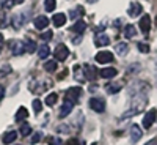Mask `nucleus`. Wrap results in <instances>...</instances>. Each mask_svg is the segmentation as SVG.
Wrapping results in <instances>:
<instances>
[{"label":"nucleus","mask_w":157,"mask_h":145,"mask_svg":"<svg viewBox=\"0 0 157 145\" xmlns=\"http://www.w3.org/2000/svg\"><path fill=\"white\" fill-rule=\"evenodd\" d=\"M155 117H157V111H155V109H149V111L146 112V115L143 117V128L149 129V128L154 125V122H155Z\"/></svg>","instance_id":"obj_1"},{"label":"nucleus","mask_w":157,"mask_h":145,"mask_svg":"<svg viewBox=\"0 0 157 145\" xmlns=\"http://www.w3.org/2000/svg\"><path fill=\"white\" fill-rule=\"evenodd\" d=\"M90 107L98 114H102L105 111V101L101 99V98H91L90 99Z\"/></svg>","instance_id":"obj_2"},{"label":"nucleus","mask_w":157,"mask_h":145,"mask_svg":"<svg viewBox=\"0 0 157 145\" xmlns=\"http://www.w3.org/2000/svg\"><path fill=\"white\" fill-rule=\"evenodd\" d=\"M146 101L148 99H143L141 103H138V104H135L134 107H130L129 111H126L124 114H123V118H127V117H134V115H137V114H140L141 111H143V107L146 106Z\"/></svg>","instance_id":"obj_3"},{"label":"nucleus","mask_w":157,"mask_h":145,"mask_svg":"<svg viewBox=\"0 0 157 145\" xmlns=\"http://www.w3.org/2000/svg\"><path fill=\"white\" fill-rule=\"evenodd\" d=\"M54 54H55V58H58L60 62H64V60L68 58V55H69V49L64 46V44H58Z\"/></svg>","instance_id":"obj_4"},{"label":"nucleus","mask_w":157,"mask_h":145,"mask_svg":"<svg viewBox=\"0 0 157 145\" xmlns=\"http://www.w3.org/2000/svg\"><path fill=\"white\" fill-rule=\"evenodd\" d=\"M96 62L98 63H110V62H113V54L109 50H101L96 54Z\"/></svg>","instance_id":"obj_5"},{"label":"nucleus","mask_w":157,"mask_h":145,"mask_svg":"<svg viewBox=\"0 0 157 145\" xmlns=\"http://www.w3.org/2000/svg\"><path fill=\"white\" fill-rule=\"evenodd\" d=\"M80 95H82V88H80V87H71V88L66 91V99L75 103L78 98H80Z\"/></svg>","instance_id":"obj_6"},{"label":"nucleus","mask_w":157,"mask_h":145,"mask_svg":"<svg viewBox=\"0 0 157 145\" xmlns=\"http://www.w3.org/2000/svg\"><path fill=\"white\" fill-rule=\"evenodd\" d=\"M72 107H74V103H72V101H69V99L64 101V103H63V106H61V109H60V112H58L60 118H64L66 115H69L71 111H72Z\"/></svg>","instance_id":"obj_7"},{"label":"nucleus","mask_w":157,"mask_h":145,"mask_svg":"<svg viewBox=\"0 0 157 145\" xmlns=\"http://www.w3.org/2000/svg\"><path fill=\"white\" fill-rule=\"evenodd\" d=\"M11 52L14 55H22L25 52V43H22V41H11Z\"/></svg>","instance_id":"obj_8"},{"label":"nucleus","mask_w":157,"mask_h":145,"mask_svg":"<svg viewBox=\"0 0 157 145\" xmlns=\"http://www.w3.org/2000/svg\"><path fill=\"white\" fill-rule=\"evenodd\" d=\"M94 41H96V46H99V47L109 46V43H110V36L105 35V33H98L96 38H94Z\"/></svg>","instance_id":"obj_9"},{"label":"nucleus","mask_w":157,"mask_h":145,"mask_svg":"<svg viewBox=\"0 0 157 145\" xmlns=\"http://www.w3.org/2000/svg\"><path fill=\"white\" fill-rule=\"evenodd\" d=\"M149 29H151V18L148 14H145L141 18V21H140V30L146 35L149 32Z\"/></svg>","instance_id":"obj_10"},{"label":"nucleus","mask_w":157,"mask_h":145,"mask_svg":"<svg viewBox=\"0 0 157 145\" xmlns=\"http://www.w3.org/2000/svg\"><path fill=\"white\" fill-rule=\"evenodd\" d=\"M141 128L138 125H132V128H130V139H132V142H138L141 139Z\"/></svg>","instance_id":"obj_11"},{"label":"nucleus","mask_w":157,"mask_h":145,"mask_svg":"<svg viewBox=\"0 0 157 145\" xmlns=\"http://www.w3.org/2000/svg\"><path fill=\"white\" fill-rule=\"evenodd\" d=\"M33 24H35V27H36L38 30H44L47 25H49V19H47L46 16H38Z\"/></svg>","instance_id":"obj_12"},{"label":"nucleus","mask_w":157,"mask_h":145,"mask_svg":"<svg viewBox=\"0 0 157 145\" xmlns=\"http://www.w3.org/2000/svg\"><path fill=\"white\" fill-rule=\"evenodd\" d=\"M83 77H86L88 81H93L96 77V70L91 66V65H85L83 66Z\"/></svg>","instance_id":"obj_13"},{"label":"nucleus","mask_w":157,"mask_h":145,"mask_svg":"<svg viewBox=\"0 0 157 145\" xmlns=\"http://www.w3.org/2000/svg\"><path fill=\"white\" fill-rule=\"evenodd\" d=\"M85 29H86V24H85V21H82V19H78V21L72 25V32L77 33V35H82V33L85 32Z\"/></svg>","instance_id":"obj_14"},{"label":"nucleus","mask_w":157,"mask_h":145,"mask_svg":"<svg viewBox=\"0 0 157 145\" xmlns=\"http://www.w3.org/2000/svg\"><path fill=\"white\" fill-rule=\"evenodd\" d=\"M17 139V133L16 131H8L6 134H3V137H2V140H3V143L5 145H10V143H13Z\"/></svg>","instance_id":"obj_15"},{"label":"nucleus","mask_w":157,"mask_h":145,"mask_svg":"<svg viewBox=\"0 0 157 145\" xmlns=\"http://www.w3.org/2000/svg\"><path fill=\"white\" fill-rule=\"evenodd\" d=\"M116 74H118L116 68H104V70H101V77H104V79H112Z\"/></svg>","instance_id":"obj_16"},{"label":"nucleus","mask_w":157,"mask_h":145,"mask_svg":"<svg viewBox=\"0 0 157 145\" xmlns=\"http://www.w3.org/2000/svg\"><path fill=\"white\" fill-rule=\"evenodd\" d=\"M80 16H83V8L82 6H75V8H72L69 11V18L72 21H78V18H80Z\"/></svg>","instance_id":"obj_17"},{"label":"nucleus","mask_w":157,"mask_h":145,"mask_svg":"<svg viewBox=\"0 0 157 145\" xmlns=\"http://www.w3.org/2000/svg\"><path fill=\"white\" fill-rule=\"evenodd\" d=\"M141 11H143L141 5L135 2V3H132V5H130V8H129V16H132V18H135V16L141 14Z\"/></svg>","instance_id":"obj_18"},{"label":"nucleus","mask_w":157,"mask_h":145,"mask_svg":"<svg viewBox=\"0 0 157 145\" xmlns=\"http://www.w3.org/2000/svg\"><path fill=\"white\" fill-rule=\"evenodd\" d=\"M52 21H54L55 27H63V25L66 24V16H64L63 13H58V14L54 16V19H52Z\"/></svg>","instance_id":"obj_19"},{"label":"nucleus","mask_w":157,"mask_h":145,"mask_svg":"<svg viewBox=\"0 0 157 145\" xmlns=\"http://www.w3.org/2000/svg\"><path fill=\"white\" fill-rule=\"evenodd\" d=\"M115 50H116L118 55H126L127 50H129V46H127V43H118L115 46Z\"/></svg>","instance_id":"obj_20"},{"label":"nucleus","mask_w":157,"mask_h":145,"mask_svg":"<svg viewBox=\"0 0 157 145\" xmlns=\"http://www.w3.org/2000/svg\"><path fill=\"white\" fill-rule=\"evenodd\" d=\"M135 35H137V29L134 27L132 24H127L124 27V36L126 38H134Z\"/></svg>","instance_id":"obj_21"},{"label":"nucleus","mask_w":157,"mask_h":145,"mask_svg":"<svg viewBox=\"0 0 157 145\" xmlns=\"http://www.w3.org/2000/svg\"><path fill=\"white\" fill-rule=\"evenodd\" d=\"M121 84H118V82H115V84H109L107 87H105V91L109 95H113V93H118V91L121 90Z\"/></svg>","instance_id":"obj_22"},{"label":"nucleus","mask_w":157,"mask_h":145,"mask_svg":"<svg viewBox=\"0 0 157 145\" xmlns=\"http://www.w3.org/2000/svg\"><path fill=\"white\" fill-rule=\"evenodd\" d=\"M49 54H50V49H49V46H47V44L39 46V50H38L39 58H47V57H49Z\"/></svg>","instance_id":"obj_23"},{"label":"nucleus","mask_w":157,"mask_h":145,"mask_svg":"<svg viewBox=\"0 0 157 145\" xmlns=\"http://www.w3.org/2000/svg\"><path fill=\"white\" fill-rule=\"evenodd\" d=\"M24 19L25 16L24 14H16L14 18H13V25H14V29H21L24 25Z\"/></svg>","instance_id":"obj_24"},{"label":"nucleus","mask_w":157,"mask_h":145,"mask_svg":"<svg viewBox=\"0 0 157 145\" xmlns=\"http://www.w3.org/2000/svg\"><path fill=\"white\" fill-rule=\"evenodd\" d=\"M27 117H29L27 109H25V107H19V111L16 112V122H21V120H24V118H27Z\"/></svg>","instance_id":"obj_25"},{"label":"nucleus","mask_w":157,"mask_h":145,"mask_svg":"<svg viewBox=\"0 0 157 145\" xmlns=\"http://www.w3.org/2000/svg\"><path fill=\"white\" fill-rule=\"evenodd\" d=\"M19 133H21V136H29V134H32L30 125H29V123H22V125H21V129H19Z\"/></svg>","instance_id":"obj_26"},{"label":"nucleus","mask_w":157,"mask_h":145,"mask_svg":"<svg viewBox=\"0 0 157 145\" xmlns=\"http://www.w3.org/2000/svg\"><path fill=\"white\" fill-rule=\"evenodd\" d=\"M57 99H58L57 93H50V95L46 96V104H47V106H54V104L57 103Z\"/></svg>","instance_id":"obj_27"},{"label":"nucleus","mask_w":157,"mask_h":145,"mask_svg":"<svg viewBox=\"0 0 157 145\" xmlns=\"http://www.w3.org/2000/svg\"><path fill=\"white\" fill-rule=\"evenodd\" d=\"M44 70H46V71H49V73L55 71V70H57V62H55V60H49V62H46Z\"/></svg>","instance_id":"obj_28"},{"label":"nucleus","mask_w":157,"mask_h":145,"mask_svg":"<svg viewBox=\"0 0 157 145\" xmlns=\"http://www.w3.org/2000/svg\"><path fill=\"white\" fill-rule=\"evenodd\" d=\"M55 6H57L55 0H44V8H46V11H54Z\"/></svg>","instance_id":"obj_29"},{"label":"nucleus","mask_w":157,"mask_h":145,"mask_svg":"<svg viewBox=\"0 0 157 145\" xmlns=\"http://www.w3.org/2000/svg\"><path fill=\"white\" fill-rule=\"evenodd\" d=\"M16 0H0V5H2V10H10L14 6Z\"/></svg>","instance_id":"obj_30"},{"label":"nucleus","mask_w":157,"mask_h":145,"mask_svg":"<svg viewBox=\"0 0 157 145\" xmlns=\"http://www.w3.org/2000/svg\"><path fill=\"white\" fill-rule=\"evenodd\" d=\"M25 50L27 52H35L36 50V43L32 41V39H27V41H25Z\"/></svg>","instance_id":"obj_31"},{"label":"nucleus","mask_w":157,"mask_h":145,"mask_svg":"<svg viewBox=\"0 0 157 145\" xmlns=\"http://www.w3.org/2000/svg\"><path fill=\"white\" fill-rule=\"evenodd\" d=\"M33 109H35V114H39V112H41L43 104H41V101H39V99H33Z\"/></svg>","instance_id":"obj_32"},{"label":"nucleus","mask_w":157,"mask_h":145,"mask_svg":"<svg viewBox=\"0 0 157 145\" xmlns=\"http://www.w3.org/2000/svg\"><path fill=\"white\" fill-rule=\"evenodd\" d=\"M137 46H138V50H140V52H143V54H146V52H149V46H148L146 43H138Z\"/></svg>","instance_id":"obj_33"},{"label":"nucleus","mask_w":157,"mask_h":145,"mask_svg":"<svg viewBox=\"0 0 157 145\" xmlns=\"http://www.w3.org/2000/svg\"><path fill=\"white\" fill-rule=\"evenodd\" d=\"M0 27H6V16L3 10L0 11Z\"/></svg>","instance_id":"obj_34"},{"label":"nucleus","mask_w":157,"mask_h":145,"mask_svg":"<svg viewBox=\"0 0 157 145\" xmlns=\"http://www.w3.org/2000/svg\"><path fill=\"white\" fill-rule=\"evenodd\" d=\"M41 139H43V134H41V133H35L33 137H32V143H38Z\"/></svg>","instance_id":"obj_35"},{"label":"nucleus","mask_w":157,"mask_h":145,"mask_svg":"<svg viewBox=\"0 0 157 145\" xmlns=\"http://www.w3.org/2000/svg\"><path fill=\"white\" fill-rule=\"evenodd\" d=\"M49 142H50V145H61V143H63L61 139H58V137H50Z\"/></svg>","instance_id":"obj_36"},{"label":"nucleus","mask_w":157,"mask_h":145,"mask_svg":"<svg viewBox=\"0 0 157 145\" xmlns=\"http://www.w3.org/2000/svg\"><path fill=\"white\" fill-rule=\"evenodd\" d=\"M41 38H43V39H46V41H49V39L52 38V32H46V33H43V35H41Z\"/></svg>","instance_id":"obj_37"},{"label":"nucleus","mask_w":157,"mask_h":145,"mask_svg":"<svg viewBox=\"0 0 157 145\" xmlns=\"http://www.w3.org/2000/svg\"><path fill=\"white\" fill-rule=\"evenodd\" d=\"M146 145H157V139H151Z\"/></svg>","instance_id":"obj_38"},{"label":"nucleus","mask_w":157,"mask_h":145,"mask_svg":"<svg viewBox=\"0 0 157 145\" xmlns=\"http://www.w3.org/2000/svg\"><path fill=\"white\" fill-rule=\"evenodd\" d=\"M2 47H3V35L0 33V50H2Z\"/></svg>","instance_id":"obj_39"},{"label":"nucleus","mask_w":157,"mask_h":145,"mask_svg":"<svg viewBox=\"0 0 157 145\" xmlns=\"http://www.w3.org/2000/svg\"><path fill=\"white\" fill-rule=\"evenodd\" d=\"M86 2H90V3H93V2H96V0H86Z\"/></svg>","instance_id":"obj_40"},{"label":"nucleus","mask_w":157,"mask_h":145,"mask_svg":"<svg viewBox=\"0 0 157 145\" xmlns=\"http://www.w3.org/2000/svg\"><path fill=\"white\" fill-rule=\"evenodd\" d=\"M17 2H19V3H22V2H24V0H17Z\"/></svg>","instance_id":"obj_41"},{"label":"nucleus","mask_w":157,"mask_h":145,"mask_svg":"<svg viewBox=\"0 0 157 145\" xmlns=\"http://www.w3.org/2000/svg\"><path fill=\"white\" fill-rule=\"evenodd\" d=\"M91 145H98V143H91Z\"/></svg>","instance_id":"obj_42"}]
</instances>
